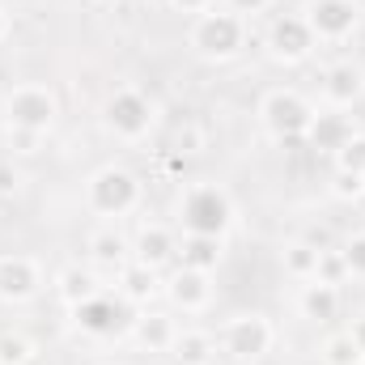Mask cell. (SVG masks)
<instances>
[{
  "mask_svg": "<svg viewBox=\"0 0 365 365\" xmlns=\"http://www.w3.org/2000/svg\"><path fill=\"white\" fill-rule=\"evenodd\" d=\"M238 221V204L234 195L212 179L182 182L175 195V225L179 234H208V238H225Z\"/></svg>",
  "mask_w": 365,
  "mask_h": 365,
  "instance_id": "6da1fadb",
  "label": "cell"
},
{
  "mask_svg": "<svg viewBox=\"0 0 365 365\" xmlns=\"http://www.w3.org/2000/svg\"><path fill=\"white\" fill-rule=\"evenodd\" d=\"M251 47V21L234 9H208L187 26V51L200 64H234Z\"/></svg>",
  "mask_w": 365,
  "mask_h": 365,
  "instance_id": "7a4b0ae2",
  "label": "cell"
},
{
  "mask_svg": "<svg viewBox=\"0 0 365 365\" xmlns=\"http://www.w3.org/2000/svg\"><path fill=\"white\" fill-rule=\"evenodd\" d=\"M81 200H86V212H90V217L119 225L123 217H132V212L145 204V182H140V175H136L132 166L106 162V166L90 170V179L81 187Z\"/></svg>",
  "mask_w": 365,
  "mask_h": 365,
  "instance_id": "3957f363",
  "label": "cell"
},
{
  "mask_svg": "<svg viewBox=\"0 0 365 365\" xmlns=\"http://www.w3.org/2000/svg\"><path fill=\"white\" fill-rule=\"evenodd\" d=\"M158 119H162L158 98L145 93L140 86H115V90L102 98V106H98L102 132H106L110 140H119V145H140V140H149L153 128H158Z\"/></svg>",
  "mask_w": 365,
  "mask_h": 365,
  "instance_id": "277c9868",
  "label": "cell"
},
{
  "mask_svg": "<svg viewBox=\"0 0 365 365\" xmlns=\"http://www.w3.org/2000/svg\"><path fill=\"white\" fill-rule=\"evenodd\" d=\"M314 110H319V102H310L302 90H293V86H272V90H264V98H259L255 119H259V128H264L272 140L293 145V140H306V132H310V123H314Z\"/></svg>",
  "mask_w": 365,
  "mask_h": 365,
  "instance_id": "5b68a950",
  "label": "cell"
},
{
  "mask_svg": "<svg viewBox=\"0 0 365 365\" xmlns=\"http://www.w3.org/2000/svg\"><path fill=\"white\" fill-rule=\"evenodd\" d=\"M217 344L230 361L259 365L276 349V323L264 310H238L217 327Z\"/></svg>",
  "mask_w": 365,
  "mask_h": 365,
  "instance_id": "8992f818",
  "label": "cell"
},
{
  "mask_svg": "<svg viewBox=\"0 0 365 365\" xmlns=\"http://www.w3.org/2000/svg\"><path fill=\"white\" fill-rule=\"evenodd\" d=\"M0 119H4V128H26V132L51 136V128L60 123V93L43 81H21V86L4 90Z\"/></svg>",
  "mask_w": 365,
  "mask_h": 365,
  "instance_id": "52a82bcc",
  "label": "cell"
},
{
  "mask_svg": "<svg viewBox=\"0 0 365 365\" xmlns=\"http://www.w3.org/2000/svg\"><path fill=\"white\" fill-rule=\"evenodd\" d=\"M319 51V38L302 13H272L264 26V56L276 68H302Z\"/></svg>",
  "mask_w": 365,
  "mask_h": 365,
  "instance_id": "ba28073f",
  "label": "cell"
},
{
  "mask_svg": "<svg viewBox=\"0 0 365 365\" xmlns=\"http://www.w3.org/2000/svg\"><path fill=\"white\" fill-rule=\"evenodd\" d=\"M47 284H51L47 268L34 255H21V251L0 255V306H30L43 297Z\"/></svg>",
  "mask_w": 365,
  "mask_h": 365,
  "instance_id": "9c48e42d",
  "label": "cell"
},
{
  "mask_svg": "<svg viewBox=\"0 0 365 365\" xmlns=\"http://www.w3.org/2000/svg\"><path fill=\"white\" fill-rule=\"evenodd\" d=\"M128 340H132V349L145 353V357H170V349H175V340H179V319H175V310H170V306H145V310H136L132 323H128Z\"/></svg>",
  "mask_w": 365,
  "mask_h": 365,
  "instance_id": "30bf717a",
  "label": "cell"
},
{
  "mask_svg": "<svg viewBox=\"0 0 365 365\" xmlns=\"http://www.w3.org/2000/svg\"><path fill=\"white\" fill-rule=\"evenodd\" d=\"M302 17L310 21L319 47L323 43H349L361 30V0H310L302 9Z\"/></svg>",
  "mask_w": 365,
  "mask_h": 365,
  "instance_id": "8fae6325",
  "label": "cell"
},
{
  "mask_svg": "<svg viewBox=\"0 0 365 365\" xmlns=\"http://www.w3.org/2000/svg\"><path fill=\"white\" fill-rule=\"evenodd\" d=\"M212 293H217L212 272H195V268L175 264L170 272L162 276V297H166V306L175 314H204L212 306Z\"/></svg>",
  "mask_w": 365,
  "mask_h": 365,
  "instance_id": "7c38bea8",
  "label": "cell"
},
{
  "mask_svg": "<svg viewBox=\"0 0 365 365\" xmlns=\"http://www.w3.org/2000/svg\"><path fill=\"white\" fill-rule=\"evenodd\" d=\"M132 259L149 264L153 272H170L179 264V230H170L166 221H140L132 234Z\"/></svg>",
  "mask_w": 365,
  "mask_h": 365,
  "instance_id": "4fadbf2b",
  "label": "cell"
},
{
  "mask_svg": "<svg viewBox=\"0 0 365 365\" xmlns=\"http://www.w3.org/2000/svg\"><path fill=\"white\" fill-rule=\"evenodd\" d=\"M319 98L323 106H336V110H353L365 102V64L361 60H336L323 68L319 77Z\"/></svg>",
  "mask_w": 365,
  "mask_h": 365,
  "instance_id": "5bb4252c",
  "label": "cell"
},
{
  "mask_svg": "<svg viewBox=\"0 0 365 365\" xmlns=\"http://www.w3.org/2000/svg\"><path fill=\"white\" fill-rule=\"evenodd\" d=\"M132 259V234H123L115 221H98L86 234V264L98 272H119Z\"/></svg>",
  "mask_w": 365,
  "mask_h": 365,
  "instance_id": "9a60e30c",
  "label": "cell"
},
{
  "mask_svg": "<svg viewBox=\"0 0 365 365\" xmlns=\"http://www.w3.org/2000/svg\"><path fill=\"white\" fill-rule=\"evenodd\" d=\"M51 293L64 310H77V306L93 302L98 293H106V284H102V272L90 264H60L51 272Z\"/></svg>",
  "mask_w": 365,
  "mask_h": 365,
  "instance_id": "2e32d148",
  "label": "cell"
},
{
  "mask_svg": "<svg viewBox=\"0 0 365 365\" xmlns=\"http://www.w3.org/2000/svg\"><path fill=\"white\" fill-rule=\"evenodd\" d=\"M344 310V289L340 284H323V280H302L297 284V314L314 327L336 323Z\"/></svg>",
  "mask_w": 365,
  "mask_h": 365,
  "instance_id": "e0dca14e",
  "label": "cell"
},
{
  "mask_svg": "<svg viewBox=\"0 0 365 365\" xmlns=\"http://www.w3.org/2000/svg\"><path fill=\"white\" fill-rule=\"evenodd\" d=\"M162 276H166V272H153L149 264L128 259V264L115 272V297H123L128 306L145 310V306H153V302L162 297Z\"/></svg>",
  "mask_w": 365,
  "mask_h": 365,
  "instance_id": "ac0fdd59",
  "label": "cell"
},
{
  "mask_svg": "<svg viewBox=\"0 0 365 365\" xmlns=\"http://www.w3.org/2000/svg\"><path fill=\"white\" fill-rule=\"evenodd\" d=\"M353 132H357V115L336 110V106H319V110H314V123H310V132H306V145H310L314 153H331V158H336V149H340Z\"/></svg>",
  "mask_w": 365,
  "mask_h": 365,
  "instance_id": "d6986e66",
  "label": "cell"
},
{
  "mask_svg": "<svg viewBox=\"0 0 365 365\" xmlns=\"http://www.w3.org/2000/svg\"><path fill=\"white\" fill-rule=\"evenodd\" d=\"M119 306H128L123 297H110V293H98L93 302L86 306H77L73 310V319H77V327L86 331V336H98V340H106V336H115L119 331V319H123V310Z\"/></svg>",
  "mask_w": 365,
  "mask_h": 365,
  "instance_id": "ffe728a7",
  "label": "cell"
},
{
  "mask_svg": "<svg viewBox=\"0 0 365 365\" xmlns=\"http://www.w3.org/2000/svg\"><path fill=\"white\" fill-rule=\"evenodd\" d=\"M179 264L195 272H217L225 264V238L208 234H179Z\"/></svg>",
  "mask_w": 365,
  "mask_h": 365,
  "instance_id": "44dd1931",
  "label": "cell"
},
{
  "mask_svg": "<svg viewBox=\"0 0 365 365\" xmlns=\"http://www.w3.org/2000/svg\"><path fill=\"white\" fill-rule=\"evenodd\" d=\"M221 353L217 336L208 327H179V340L170 349V361L175 365H212Z\"/></svg>",
  "mask_w": 365,
  "mask_h": 365,
  "instance_id": "7402d4cb",
  "label": "cell"
},
{
  "mask_svg": "<svg viewBox=\"0 0 365 365\" xmlns=\"http://www.w3.org/2000/svg\"><path fill=\"white\" fill-rule=\"evenodd\" d=\"M280 268L289 280H314L319 272V247L314 242H306V238H289L284 247H280Z\"/></svg>",
  "mask_w": 365,
  "mask_h": 365,
  "instance_id": "603a6c76",
  "label": "cell"
},
{
  "mask_svg": "<svg viewBox=\"0 0 365 365\" xmlns=\"http://www.w3.org/2000/svg\"><path fill=\"white\" fill-rule=\"evenodd\" d=\"M319 361L323 365H365V353L357 349V340L344 327V331H327L319 340Z\"/></svg>",
  "mask_w": 365,
  "mask_h": 365,
  "instance_id": "cb8c5ba5",
  "label": "cell"
},
{
  "mask_svg": "<svg viewBox=\"0 0 365 365\" xmlns=\"http://www.w3.org/2000/svg\"><path fill=\"white\" fill-rule=\"evenodd\" d=\"M0 365H38V344L26 331H0Z\"/></svg>",
  "mask_w": 365,
  "mask_h": 365,
  "instance_id": "d4e9b609",
  "label": "cell"
},
{
  "mask_svg": "<svg viewBox=\"0 0 365 365\" xmlns=\"http://www.w3.org/2000/svg\"><path fill=\"white\" fill-rule=\"evenodd\" d=\"M327 195L340 200V204H357V200H365V179L361 175H353V170H331V179H327Z\"/></svg>",
  "mask_w": 365,
  "mask_h": 365,
  "instance_id": "484cf974",
  "label": "cell"
},
{
  "mask_svg": "<svg viewBox=\"0 0 365 365\" xmlns=\"http://www.w3.org/2000/svg\"><path fill=\"white\" fill-rule=\"evenodd\" d=\"M336 170H353V175H365V128H357L340 149H336Z\"/></svg>",
  "mask_w": 365,
  "mask_h": 365,
  "instance_id": "4316f807",
  "label": "cell"
},
{
  "mask_svg": "<svg viewBox=\"0 0 365 365\" xmlns=\"http://www.w3.org/2000/svg\"><path fill=\"white\" fill-rule=\"evenodd\" d=\"M314 280H323V284H349V268H344V255H340V247H319V272Z\"/></svg>",
  "mask_w": 365,
  "mask_h": 365,
  "instance_id": "83f0119b",
  "label": "cell"
},
{
  "mask_svg": "<svg viewBox=\"0 0 365 365\" xmlns=\"http://www.w3.org/2000/svg\"><path fill=\"white\" fill-rule=\"evenodd\" d=\"M340 255H344V268H349V280H357V284H365V230H357V234H349V238L340 242Z\"/></svg>",
  "mask_w": 365,
  "mask_h": 365,
  "instance_id": "f1b7e54d",
  "label": "cell"
},
{
  "mask_svg": "<svg viewBox=\"0 0 365 365\" xmlns=\"http://www.w3.org/2000/svg\"><path fill=\"white\" fill-rule=\"evenodd\" d=\"M43 132H26V128H4V145H9V158H34L43 153Z\"/></svg>",
  "mask_w": 365,
  "mask_h": 365,
  "instance_id": "f546056e",
  "label": "cell"
},
{
  "mask_svg": "<svg viewBox=\"0 0 365 365\" xmlns=\"http://www.w3.org/2000/svg\"><path fill=\"white\" fill-rule=\"evenodd\" d=\"M26 191V170L17 166V158H0V200H17Z\"/></svg>",
  "mask_w": 365,
  "mask_h": 365,
  "instance_id": "4dcf8cb0",
  "label": "cell"
},
{
  "mask_svg": "<svg viewBox=\"0 0 365 365\" xmlns=\"http://www.w3.org/2000/svg\"><path fill=\"white\" fill-rule=\"evenodd\" d=\"M225 9H234V13H242V17L251 21V17H264V13H272L276 0H225Z\"/></svg>",
  "mask_w": 365,
  "mask_h": 365,
  "instance_id": "1f68e13d",
  "label": "cell"
},
{
  "mask_svg": "<svg viewBox=\"0 0 365 365\" xmlns=\"http://www.w3.org/2000/svg\"><path fill=\"white\" fill-rule=\"evenodd\" d=\"M179 17H187V21H195L200 13H208V9H217V0H166Z\"/></svg>",
  "mask_w": 365,
  "mask_h": 365,
  "instance_id": "d6a6232c",
  "label": "cell"
},
{
  "mask_svg": "<svg viewBox=\"0 0 365 365\" xmlns=\"http://www.w3.org/2000/svg\"><path fill=\"white\" fill-rule=\"evenodd\" d=\"M349 336L357 340V349H361V353H365V310H361V314H357V319H353V323H349Z\"/></svg>",
  "mask_w": 365,
  "mask_h": 365,
  "instance_id": "836d02e7",
  "label": "cell"
},
{
  "mask_svg": "<svg viewBox=\"0 0 365 365\" xmlns=\"http://www.w3.org/2000/svg\"><path fill=\"white\" fill-rule=\"evenodd\" d=\"M9 34H13V17H9V9L0 4V43H4Z\"/></svg>",
  "mask_w": 365,
  "mask_h": 365,
  "instance_id": "e575fe53",
  "label": "cell"
},
{
  "mask_svg": "<svg viewBox=\"0 0 365 365\" xmlns=\"http://www.w3.org/2000/svg\"><path fill=\"white\" fill-rule=\"evenodd\" d=\"M140 365H175V361H170V357H145Z\"/></svg>",
  "mask_w": 365,
  "mask_h": 365,
  "instance_id": "d590c367",
  "label": "cell"
},
{
  "mask_svg": "<svg viewBox=\"0 0 365 365\" xmlns=\"http://www.w3.org/2000/svg\"><path fill=\"white\" fill-rule=\"evenodd\" d=\"M86 4H93V9H106V4H119V0H86Z\"/></svg>",
  "mask_w": 365,
  "mask_h": 365,
  "instance_id": "8d00e7d4",
  "label": "cell"
},
{
  "mask_svg": "<svg viewBox=\"0 0 365 365\" xmlns=\"http://www.w3.org/2000/svg\"><path fill=\"white\" fill-rule=\"evenodd\" d=\"M98 365H128V361H98Z\"/></svg>",
  "mask_w": 365,
  "mask_h": 365,
  "instance_id": "74e56055",
  "label": "cell"
},
{
  "mask_svg": "<svg viewBox=\"0 0 365 365\" xmlns=\"http://www.w3.org/2000/svg\"><path fill=\"white\" fill-rule=\"evenodd\" d=\"M361 179H365V175H361Z\"/></svg>",
  "mask_w": 365,
  "mask_h": 365,
  "instance_id": "f35d334b",
  "label": "cell"
},
{
  "mask_svg": "<svg viewBox=\"0 0 365 365\" xmlns=\"http://www.w3.org/2000/svg\"><path fill=\"white\" fill-rule=\"evenodd\" d=\"M212 365H217V361H212Z\"/></svg>",
  "mask_w": 365,
  "mask_h": 365,
  "instance_id": "ab89813d",
  "label": "cell"
}]
</instances>
